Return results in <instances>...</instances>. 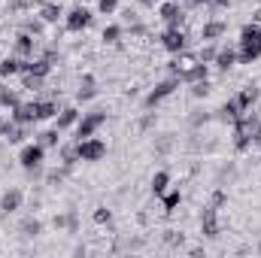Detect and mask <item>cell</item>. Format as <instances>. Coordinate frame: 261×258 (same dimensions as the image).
<instances>
[{"instance_id": "9c48e42d", "label": "cell", "mask_w": 261, "mask_h": 258, "mask_svg": "<svg viewBox=\"0 0 261 258\" xmlns=\"http://www.w3.org/2000/svg\"><path fill=\"white\" fill-rule=\"evenodd\" d=\"M161 18L167 21V28H179L182 24V18H186V9L179 6V3H161Z\"/></svg>"}, {"instance_id": "4dcf8cb0", "label": "cell", "mask_w": 261, "mask_h": 258, "mask_svg": "<svg viewBox=\"0 0 261 258\" xmlns=\"http://www.w3.org/2000/svg\"><path fill=\"white\" fill-rule=\"evenodd\" d=\"M97 9H100L103 15H110V12L119 9V0H97Z\"/></svg>"}, {"instance_id": "d590c367", "label": "cell", "mask_w": 261, "mask_h": 258, "mask_svg": "<svg viewBox=\"0 0 261 258\" xmlns=\"http://www.w3.org/2000/svg\"><path fill=\"white\" fill-rule=\"evenodd\" d=\"M12 125H15V122H3V119H0V137H9Z\"/></svg>"}, {"instance_id": "f1b7e54d", "label": "cell", "mask_w": 261, "mask_h": 258, "mask_svg": "<svg viewBox=\"0 0 261 258\" xmlns=\"http://www.w3.org/2000/svg\"><path fill=\"white\" fill-rule=\"evenodd\" d=\"M192 94H195V97H206V94H210V82H206V79L192 82Z\"/></svg>"}, {"instance_id": "2e32d148", "label": "cell", "mask_w": 261, "mask_h": 258, "mask_svg": "<svg viewBox=\"0 0 261 258\" xmlns=\"http://www.w3.org/2000/svg\"><path fill=\"white\" fill-rule=\"evenodd\" d=\"M216 64H219V70H231L237 64V52L234 49H219L216 52Z\"/></svg>"}, {"instance_id": "e575fe53", "label": "cell", "mask_w": 261, "mask_h": 258, "mask_svg": "<svg viewBox=\"0 0 261 258\" xmlns=\"http://www.w3.org/2000/svg\"><path fill=\"white\" fill-rule=\"evenodd\" d=\"M24 31L37 37V34H43V24H40V21H28V24H24Z\"/></svg>"}, {"instance_id": "7c38bea8", "label": "cell", "mask_w": 261, "mask_h": 258, "mask_svg": "<svg viewBox=\"0 0 261 258\" xmlns=\"http://www.w3.org/2000/svg\"><path fill=\"white\" fill-rule=\"evenodd\" d=\"M21 197H24V194L18 192V189H9V192H6L3 197H0V213H3V216L15 213V210L21 207Z\"/></svg>"}, {"instance_id": "44dd1931", "label": "cell", "mask_w": 261, "mask_h": 258, "mask_svg": "<svg viewBox=\"0 0 261 258\" xmlns=\"http://www.w3.org/2000/svg\"><path fill=\"white\" fill-rule=\"evenodd\" d=\"M167 186H170V176L161 170V173H155V179H152V192H155V197H161V194L167 192Z\"/></svg>"}, {"instance_id": "ab89813d", "label": "cell", "mask_w": 261, "mask_h": 258, "mask_svg": "<svg viewBox=\"0 0 261 258\" xmlns=\"http://www.w3.org/2000/svg\"><path fill=\"white\" fill-rule=\"evenodd\" d=\"M140 6H155V0H137Z\"/></svg>"}, {"instance_id": "3957f363", "label": "cell", "mask_w": 261, "mask_h": 258, "mask_svg": "<svg viewBox=\"0 0 261 258\" xmlns=\"http://www.w3.org/2000/svg\"><path fill=\"white\" fill-rule=\"evenodd\" d=\"M76 152H79V161H100L107 155V143L94 140V137H85V140L76 143Z\"/></svg>"}, {"instance_id": "6da1fadb", "label": "cell", "mask_w": 261, "mask_h": 258, "mask_svg": "<svg viewBox=\"0 0 261 258\" xmlns=\"http://www.w3.org/2000/svg\"><path fill=\"white\" fill-rule=\"evenodd\" d=\"M255 58H261V28L252 21V24H243V31H240V52H237V61L252 64Z\"/></svg>"}, {"instance_id": "52a82bcc", "label": "cell", "mask_w": 261, "mask_h": 258, "mask_svg": "<svg viewBox=\"0 0 261 258\" xmlns=\"http://www.w3.org/2000/svg\"><path fill=\"white\" fill-rule=\"evenodd\" d=\"M161 46H164L167 52H173V55H176V52H182V49H186V34H182L179 28H167V31L161 34Z\"/></svg>"}, {"instance_id": "5b68a950", "label": "cell", "mask_w": 261, "mask_h": 258, "mask_svg": "<svg viewBox=\"0 0 261 258\" xmlns=\"http://www.w3.org/2000/svg\"><path fill=\"white\" fill-rule=\"evenodd\" d=\"M103 122H107V113H88V116H82V122H79V128H76V137H79V140L94 137V131L100 128Z\"/></svg>"}, {"instance_id": "d6a6232c", "label": "cell", "mask_w": 261, "mask_h": 258, "mask_svg": "<svg viewBox=\"0 0 261 258\" xmlns=\"http://www.w3.org/2000/svg\"><path fill=\"white\" fill-rule=\"evenodd\" d=\"M170 146H173V134H164V137L158 140V146H155V149H158V152H167Z\"/></svg>"}, {"instance_id": "8d00e7d4", "label": "cell", "mask_w": 261, "mask_h": 258, "mask_svg": "<svg viewBox=\"0 0 261 258\" xmlns=\"http://www.w3.org/2000/svg\"><path fill=\"white\" fill-rule=\"evenodd\" d=\"M152 122H155V116H146V119H143V122H140V128L146 131V128H149V125H152Z\"/></svg>"}, {"instance_id": "4fadbf2b", "label": "cell", "mask_w": 261, "mask_h": 258, "mask_svg": "<svg viewBox=\"0 0 261 258\" xmlns=\"http://www.w3.org/2000/svg\"><path fill=\"white\" fill-rule=\"evenodd\" d=\"M15 52H18L21 58H34V34L21 31V34L15 37Z\"/></svg>"}, {"instance_id": "f546056e", "label": "cell", "mask_w": 261, "mask_h": 258, "mask_svg": "<svg viewBox=\"0 0 261 258\" xmlns=\"http://www.w3.org/2000/svg\"><path fill=\"white\" fill-rule=\"evenodd\" d=\"M119 37H122V28H119V24H110V28H103V40H107V43H116Z\"/></svg>"}, {"instance_id": "d4e9b609", "label": "cell", "mask_w": 261, "mask_h": 258, "mask_svg": "<svg viewBox=\"0 0 261 258\" xmlns=\"http://www.w3.org/2000/svg\"><path fill=\"white\" fill-rule=\"evenodd\" d=\"M21 88H28V91H40V88H43V76L24 73V79H21Z\"/></svg>"}, {"instance_id": "e0dca14e", "label": "cell", "mask_w": 261, "mask_h": 258, "mask_svg": "<svg viewBox=\"0 0 261 258\" xmlns=\"http://www.w3.org/2000/svg\"><path fill=\"white\" fill-rule=\"evenodd\" d=\"M40 18H43L46 24H55V21L61 18V6H58V3H43V6H40Z\"/></svg>"}, {"instance_id": "83f0119b", "label": "cell", "mask_w": 261, "mask_h": 258, "mask_svg": "<svg viewBox=\"0 0 261 258\" xmlns=\"http://www.w3.org/2000/svg\"><path fill=\"white\" fill-rule=\"evenodd\" d=\"M61 155H64V167H67V170H70V167L76 164V158H79L76 146H64V149H61Z\"/></svg>"}, {"instance_id": "7a4b0ae2", "label": "cell", "mask_w": 261, "mask_h": 258, "mask_svg": "<svg viewBox=\"0 0 261 258\" xmlns=\"http://www.w3.org/2000/svg\"><path fill=\"white\" fill-rule=\"evenodd\" d=\"M255 134H258V122H255V116H240L237 122H234V146L243 152V149H249V143L255 140Z\"/></svg>"}, {"instance_id": "ba28073f", "label": "cell", "mask_w": 261, "mask_h": 258, "mask_svg": "<svg viewBox=\"0 0 261 258\" xmlns=\"http://www.w3.org/2000/svg\"><path fill=\"white\" fill-rule=\"evenodd\" d=\"M67 31H82V28H88L91 24V12L85 9V6H73L70 12H67Z\"/></svg>"}, {"instance_id": "8992f818", "label": "cell", "mask_w": 261, "mask_h": 258, "mask_svg": "<svg viewBox=\"0 0 261 258\" xmlns=\"http://www.w3.org/2000/svg\"><path fill=\"white\" fill-rule=\"evenodd\" d=\"M18 161H21V167H24V170H37V167L43 164V146H40V143L24 146V149H21V155H18Z\"/></svg>"}, {"instance_id": "30bf717a", "label": "cell", "mask_w": 261, "mask_h": 258, "mask_svg": "<svg viewBox=\"0 0 261 258\" xmlns=\"http://www.w3.org/2000/svg\"><path fill=\"white\" fill-rule=\"evenodd\" d=\"M200 234L203 237H219V219H216V203H210L200 216Z\"/></svg>"}, {"instance_id": "836d02e7", "label": "cell", "mask_w": 261, "mask_h": 258, "mask_svg": "<svg viewBox=\"0 0 261 258\" xmlns=\"http://www.w3.org/2000/svg\"><path fill=\"white\" fill-rule=\"evenodd\" d=\"M200 61H203V64H206V61H216V49H213V46H203V49H200Z\"/></svg>"}, {"instance_id": "60d3db41", "label": "cell", "mask_w": 261, "mask_h": 258, "mask_svg": "<svg viewBox=\"0 0 261 258\" xmlns=\"http://www.w3.org/2000/svg\"><path fill=\"white\" fill-rule=\"evenodd\" d=\"M252 21H261V9H255V15H252Z\"/></svg>"}, {"instance_id": "8fae6325", "label": "cell", "mask_w": 261, "mask_h": 258, "mask_svg": "<svg viewBox=\"0 0 261 258\" xmlns=\"http://www.w3.org/2000/svg\"><path fill=\"white\" fill-rule=\"evenodd\" d=\"M12 122H15V125H31V122H37V100L18 104V107L12 110Z\"/></svg>"}, {"instance_id": "cb8c5ba5", "label": "cell", "mask_w": 261, "mask_h": 258, "mask_svg": "<svg viewBox=\"0 0 261 258\" xmlns=\"http://www.w3.org/2000/svg\"><path fill=\"white\" fill-rule=\"evenodd\" d=\"M161 200H164V210H167V213H173V210L179 207L182 194H179V192H164V194H161Z\"/></svg>"}, {"instance_id": "9a60e30c", "label": "cell", "mask_w": 261, "mask_h": 258, "mask_svg": "<svg viewBox=\"0 0 261 258\" xmlns=\"http://www.w3.org/2000/svg\"><path fill=\"white\" fill-rule=\"evenodd\" d=\"M225 31H228V24H225V21H206V24L200 28V37L210 43V40H219Z\"/></svg>"}, {"instance_id": "d6986e66", "label": "cell", "mask_w": 261, "mask_h": 258, "mask_svg": "<svg viewBox=\"0 0 261 258\" xmlns=\"http://www.w3.org/2000/svg\"><path fill=\"white\" fill-rule=\"evenodd\" d=\"M94 94H97V88H94V79H91V76H85V79H82V88L76 91V100H91Z\"/></svg>"}, {"instance_id": "ffe728a7", "label": "cell", "mask_w": 261, "mask_h": 258, "mask_svg": "<svg viewBox=\"0 0 261 258\" xmlns=\"http://www.w3.org/2000/svg\"><path fill=\"white\" fill-rule=\"evenodd\" d=\"M52 116H58V107H55L52 100H40V104H37V122H40V119H52Z\"/></svg>"}, {"instance_id": "f35d334b", "label": "cell", "mask_w": 261, "mask_h": 258, "mask_svg": "<svg viewBox=\"0 0 261 258\" xmlns=\"http://www.w3.org/2000/svg\"><path fill=\"white\" fill-rule=\"evenodd\" d=\"M210 3H213V6H228L231 0H210Z\"/></svg>"}, {"instance_id": "277c9868", "label": "cell", "mask_w": 261, "mask_h": 258, "mask_svg": "<svg viewBox=\"0 0 261 258\" xmlns=\"http://www.w3.org/2000/svg\"><path fill=\"white\" fill-rule=\"evenodd\" d=\"M176 88H179V79H176V76H173V79H164V82H158V85H155V88L146 94V107H155V104H161V100H164V97H170Z\"/></svg>"}, {"instance_id": "7402d4cb", "label": "cell", "mask_w": 261, "mask_h": 258, "mask_svg": "<svg viewBox=\"0 0 261 258\" xmlns=\"http://www.w3.org/2000/svg\"><path fill=\"white\" fill-rule=\"evenodd\" d=\"M0 107H9V110H15V107H18V94H15V91H9L6 85H0Z\"/></svg>"}, {"instance_id": "1f68e13d", "label": "cell", "mask_w": 261, "mask_h": 258, "mask_svg": "<svg viewBox=\"0 0 261 258\" xmlns=\"http://www.w3.org/2000/svg\"><path fill=\"white\" fill-rule=\"evenodd\" d=\"M110 219H113V213H110L107 207H97V213H94V222H97V225H103V222H110Z\"/></svg>"}, {"instance_id": "5bb4252c", "label": "cell", "mask_w": 261, "mask_h": 258, "mask_svg": "<svg viewBox=\"0 0 261 258\" xmlns=\"http://www.w3.org/2000/svg\"><path fill=\"white\" fill-rule=\"evenodd\" d=\"M234 100H237L240 113H249V107H252V104L258 100V88H255V85H246V88H243V91H240V94H237Z\"/></svg>"}, {"instance_id": "603a6c76", "label": "cell", "mask_w": 261, "mask_h": 258, "mask_svg": "<svg viewBox=\"0 0 261 258\" xmlns=\"http://www.w3.org/2000/svg\"><path fill=\"white\" fill-rule=\"evenodd\" d=\"M12 73H21V58H6L0 64V76H12Z\"/></svg>"}, {"instance_id": "ac0fdd59", "label": "cell", "mask_w": 261, "mask_h": 258, "mask_svg": "<svg viewBox=\"0 0 261 258\" xmlns=\"http://www.w3.org/2000/svg\"><path fill=\"white\" fill-rule=\"evenodd\" d=\"M76 119H79V113H76L73 107H67V110H61V116H58V125H55V128L67 131L70 125H76Z\"/></svg>"}, {"instance_id": "484cf974", "label": "cell", "mask_w": 261, "mask_h": 258, "mask_svg": "<svg viewBox=\"0 0 261 258\" xmlns=\"http://www.w3.org/2000/svg\"><path fill=\"white\" fill-rule=\"evenodd\" d=\"M58 134H61L58 128H55V131H43V134H40V146H43V149L58 146Z\"/></svg>"}, {"instance_id": "4316f807", "label": "cell", "mask_w": 261, "mask_h": 258, "mask_svg": "<svg viewBox=\"0 0 261 258\" xmlns=\"http://www.w3.org/2000/svg\"><path fill=\"white\" fill-rule=\"evenodd\" d=\"M40 228H43V225H40L37 219H28V222H21V234H24V237H37V234H40Z\"/></svg>"}, {"instance_id": "74e56055", "label": "cell", "mask_w": 261, "mask_h": 258, "mask_svg": "<svg viewBox=\"0 0 261 258\" xmlns=\"http://www.w3.org/2000/svg\"><path fill=\"white\" fill-rule=\"evenodd\" d=\"M200 3H210V0H186V6H200Z\"/></svg>"}]
</instances>
